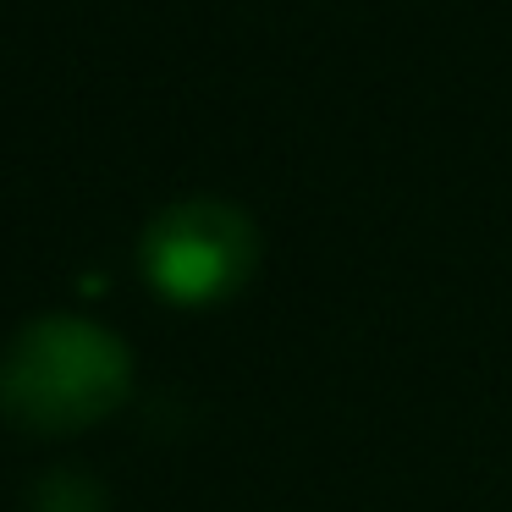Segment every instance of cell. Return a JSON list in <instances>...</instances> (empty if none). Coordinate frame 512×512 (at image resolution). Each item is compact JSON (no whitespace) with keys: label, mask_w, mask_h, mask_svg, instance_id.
<instances>
[{"label":"cell","mask_w":512,"mask_h":512,"mask_svg":"<svg viewBox=\"0 0 512 512\" xmlns=\"http://www.w3.org/2000/svg\"><path fill=\"white\" fill-rule=\"evenodd\" d=\"M133 386V353L83 314H45L0 353V413L28 435H72L111 419Z\"/></svg>","instance_id":"obj_1"},{"label":"cell","mask_w":512,"mask_h":512,"mask_svg":"<svg viewBox=\"0 0 512 512\" xmlns=\"http://www.w3.org/2000/svg\"><path fill=\"white\" fill-rule=\"evenodd\" d=\"M259 232L232 199H182L144 232V276L166 303L204 309L254 276Z\"/></svg>","instance_id":"obj_2"},{"label":"cell","mask_w":512,"mask_h":512,"mask_svg":"<svg viewBox=\"0 0 512 512\" xmlns=\"http://www.w3.org/2000/svg\"><path fill=\"white\" fill-rule=\"evenodd\" d=\"M100 507H105L100 490L83 474H56V479H45L39 496H34V512H100Z\"/></svg>","instance_id":"obj_3"}]
</instances>
